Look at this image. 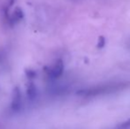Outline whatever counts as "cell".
<instances>
[{"mask_svg":"<svg viewBox=\"0 0 130 129\" xmlns=\"http://www.w3.org/2000/svg\"><path fill=\"white\" fill-rule=\"evenodd\" d=\"M26 75L27 76L28 78H30V79H33V78H35L36 77V72L35 71H33V70H26Z\"/></svg>","mask_w":130,"mask_h":129,"instance_id":"cell-6","label":"cell"},{"mask_svg":"<svg viewBox=\"0 0 130 129\" xmlns=\"http://www.w3.org/2000/svg\"><path fill=\"white\" fill-rule=\"evenodd\" d=\"M22 105V99H21V90L18 87L13 89L12 93V108L13 110H20Z\"/></svg>","mask_w":130,"mask_h":129,"instance_id":"cell-2","label":"cell"},{"mask_svg":"<svg viewBox=\"0 0 130 129\" xmlns=\"http://www.w3.org/2000/svg\"><path fill=\"white\" fill-rule=\"evenodd\" d=\"M23 18H24V12H23V11L21 10V7H16L14 9L13 12H12V18H11L12 21V22H19Z\"/></svg>","mask_w":130,"mask_h":129,"instance_id":"cell-4","label":"cell"},{"mask_svg":"<svg viewBox=\"0 0 130 129\" xmlns=\"http://www.w3.org/2000/svg\"><path fill=\"white\" fill-rule=\"evenodd\" d=\"M129 128H130V119H127L125 122H123L122 124H120L117 129H129Z\"/></svg>","mask_w":130,"mask_h":129,"instance_id":"cell-5","label":"cell"},{"mask_svg":"<svg viewBox=\"0 0 130 129\" xmlns=\"http://www.w3.org/2000/svg\"><path fill=\"white\" fill-rule=\"evenodd\" d=\"M27 96L29 100H35L37 96V89L33 82H29L27 86Z\"/></svg>","mask_w":130,"mask_h":129,"instance_id":"cell-3","label":"cell"},{"mask_svg":"<svg viewBox=\"0 0 130 129\" xmlns=\"http://www.w3.org/2000/svg\"><path fill=\"white\" fill-rule=\"evenodd\" d=\"M46 71L50 77L58 78L63 73V71H64L63 61H62L61 59H58V60L55 62L54 65H53L52 68H50L49 70H46Z\"/></svg>","mask_w":130,"mask_h":129,"instance_id":"cell-1","label":"cell"},{"mask_svg":"<svg viewBox=\"0 0 130 129\" xmlns=\"http://www.w3.org/2000/svg\"><path fill=\"white\" fill-rule=\"evenodd\" d=\"M14 3H15V0H7V5H6V7H5V8L9 9L11 6H12V5H14Z\"/></svg>","mask_w":130,"mask_h":129,"instance_id":"cell-7","label":"cell"}]
</instances>
